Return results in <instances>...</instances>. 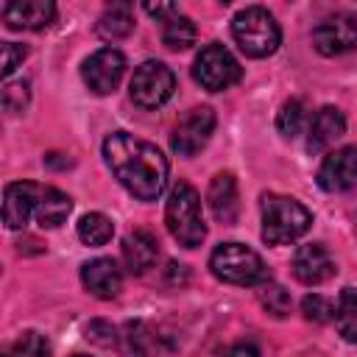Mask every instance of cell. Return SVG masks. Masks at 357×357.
<instances>
[{
	"label": "cell",
	"mask_w": 357,
	"mask_h": 357,
	"mask_svg": "<svg viewBox=\"0 0 357 357\" xmlns=\"http://www.w3.org/2000/svg\"><path fill=\"white\" fill-rule=\"evenodd\" d=\"M335 324L337 332L349 340L357 343V290L354 287H343L335 304Z\"/></svg>",
	"instance_id": "44dd1931"
},
{
	"label": "cell",
	"mask_w": 357,
	"mask_h": 357,
	"mask_svg": "<svg viewBox=\"0 0 357 357\" xmlns=\"http://www.w3.org/2000/svg\"><path fill=\"white\" fill-rule=\"evenodd\" d=\"M11 357H50V343L45 335L39 332H22L17 340H14V349H11Z\"/></svg>",
	"instance_id": "4316f807"
},
{
	"label": "cell",
	"mask_w": 357,
	"mask_h": 357,
	"mask_svg": "<svg viewBox=\"0 0 357 357\" xmlns=\"http://www.w3.org/2000/svg\"><path fill=\"white\" fill-rule=\"evenodd\" d=\"M304 123H307V106H304V100H298V98L284 100L282 109H279V114H276V131L282 137L293 139V137L301 134Z\"/></svg>",
	"instance_id": "cb8c5ba5"
},
{
	"label": "cell",
	"mask_w": 357,
	"mask_h": 357,
	"mask_svg": "<svg viewBox=\"0 0 357 357\" xmlns=\"http://www.w3.org/2000/svg\"><path fill=\"white\" fill-rule=\"evenodd\" d=\"M126 73V56L117 47H100L95 50L84 67H81V78L89 86V92L95 95H109L117 89V84L123 81Z\"/></svg>",
	"instance_id": "9c48e42d"
},
{
	"label": "cell",
	"mask_w": 357,
	"mask_h": 357,
	"mask_svg": "<svg viewBox=\"0 0 357 357\" xmlns=\"http://www.w3.org/2000/svg\"><path fill=\"white\" fill-rule=\"evenodd\" d=\"M151 343H148V329L139 321L126 324L123 329V354L126 357H148Z\"/></svg>",
	"instance_id": "484cf974"
},
{
	"label": "cell",
	"mask_w": 357,
	"mask_h": 357,
	"mask_svg": "<svg viewBox=\"0 0 357 357\" xmlns=\"http://www.w3.org/2000/svg\"><path fill=\"white\" fill-rule=\"evenodd\" d=\"M231 36L248 59H265L276 53L282 42L279 22L262 6H245L243 11H237L231 20Z\"/></svg>",
	"instance_id": "277c9868"
},
{
	"label": "cell",
	"mask_w": 357,
	"mask_h": 357,
	"mask_svg": "<svg viewBox=\"0 0 357 357\" xmlns=\"http://www.w3.org/2000/svg\"><path fill=\"white\" fill-rule=\"evenodd\" d=\"M293 276L301 282V284H324L335 276V259L332 254L321 245V243H307V245H298L296 254H293Z\"/></svg>",
	"instance_id": "7c38bea8"
},
{
	"label": "cell",
	"mask_w": 357,
	"mask_h": 357,
	"mask_svg": "<svg viewBox=\"0 0 357 357\" xmlns=\"http://www.w3.org/2000/svg\"><path fill=\"white\" fill-rule=\"evenodd\" d=\"M318 187L326 192H349L357 187V145H343L324 156Z\"/></svg>",
	"instance_id": "8fae6325"
},
{
	"label": "cell",
	"mask_w": 357,
	"mask_h": 357,
	"mask_svg": "<svg viewBox=\"0 0 357 357\" xmlns=\"http://www.w3.org/2000/svg\"><path fill=\"white\" fill-rule=\"evenodd\" d=\"M259 301L262 307L276 315V318H284L290 312V293L282 287V284H273V282H265L259 284Z\"/></svg>",
	"instance_id": "d4e9b609"
},
{
	"label": "cell",
	"mask_w": 357,
	"mask_h": 357,
	"mask_svg": "<svg viewBox=\"0 0 357 357\" xmlns=\"http://www.w3.org/2000/svg\"><path fill=\"white\" fill-rule=\"evenodd\" d=\"M310 223L312 215L301 201L279 192L262 195V240L268 245L296 243L301 234H307Z\"/></svg>",
	"instance_id": "7a4b0ae2"
},
{
	"label": "cell",
	"mask_w": 357,
	"mask_h": 357,
	"mask_svg": "<svg viewBox=\"0 0 357 357\" xmlns=\"http://www.w3.org/2000/svg\"><path fill=\"white\" fill-rule=\"evenodd\" d=\"M243 75L237 59L229 53V47L212 42L206 47H201V53L195 56L192 64V78L206 89V92H220L229 89L231 84H237Z\"/></svg>",
	"instance_id": "8992f818"
},
{
	"label": "cell",
	"mask_w": 357,
	"mask_h": 357,
	"mask_svg": "<svg viewBox=\"0 0 357 357\" xmlns=\"http://www.w3.org/2000/svg\"><path fill=\"white\" fill-rule=\"evenodd\" d=\"M218 357H259V349H257V343H251V340H237V343L226 346Z\"/></svg>",
	"instance_id": "1f68e13d"
},
{
	"label": "cell",
	"mask_w": 357,
	"mask_h": 357,
	"mask_svg": "<svg viewBox=\"0 0 357 357\" xmlns=\"http://www.w3.org/2000/svg\"><path fill=\"white\" fill-rule=\"evenodd\" d=\"M28 98H31L28 81H6V86H3V106H6V112H22L28 106Z\"/></svg>",
	"instance_id": "f1b7e54d"
},
{
	"label": "cell",
	"mask_w": 357,
	"mask_h": 357,
	"mask_svg": "<svg viewBox=\"0 0 357 357\" xmlns=\"http://www.w3.org/2000/svg\"><path fill=\"white\" fill-rule=\"evenodd\" d=\"M165 223L178 245L195 248L204 243L206 223H204V212H201V195L192 184H187V181L173 184L167 204H165Z\"/></svg>",
	"instance_id": "3957f363"
},
{
	"label": "cell",
	"mask_w": 357,
	"mask_h": 357,
	"mask_svg": "<svg viewBox=\"0 0 357 357\" xmlns=\"http://www.w3.org/2000/svg\"><path fill=\"white\" fill-rule=\"evenodd\" d=\"M75 357H86V354H75Z\"/></svg>",
	"instance_id": "836d02e7"
},
{
	"label": "cell",
	"mask_w": 357,
	"mask_h": 357,
	"mask_svg": "<svg viewBox=\"0 0 357 357\" xmlns=\"http://www.w3.org/2000/svg\"><path fill=\"white\" fill-rule=\"evenodd\" d=\"M209 271L220 282L240 284V287L265 284L271 279L262 257L257 251H251L248 245H243V243H220L209 257Z\"/></svg>",
	"instance_id": "5b68a950"
},
{
	"label": "cell",
	"mask_w": 357,
	"mask_h": 357,
	"mask_svg": "<svg viewBox=\"0 0 357 357\" xmlns=\"http://www.w3.org/2000/svg\"><path fill=\"white\" fill-rule=\"evenodd\" d=\"M81 282H84V287H86L95 298L109 301V298H114V296L120 293V287H123V271H120V265H117L114 259L98 257V259H92V262H86V265L81 268Z\"/></svg>",
	"instance_id": "2e32d148"
},
{
	"label": "cell",
	"mask_w": 357,
	"mask_h": 357,
	"mask_svg": "<svg viewBox=\"0 0 357 357\" xmlns=\"http://www.w3.org/2000/svg\"><path fill=\"white\" fill-rule=\"evenodd\" d=\"M103 159L114 178L139 201H156L167 187L170 165L165 153L148 139L114 131L103 139Z\"/></svg>",
	"instance_id": "6da1fadb"
},
{
	"label": "cell",
	"mask_w": 357,
	"mask_h": 357,
	"mask_svg": "<svg viewBox=\"0 0 357 357\" xmlns=\"http://www.w3.org/2000/svg\"><path fill=\"white\" fill-rule=\"evenodd\" d=\"M301 312L312 324H329V321H335V304L329 298L318 296V293H310V296L301 298Z\"/></svg>",
	"instance_id": "83f0119b"
},
{
	"label": "cell",
	"mask_w": 357,
	"mask_h": 357,
	"mask_svg": "<svg viewBox=\"0 0 357 357\" xmlns=\"http://www.w3.org/2000/svg\"><path fill=\"white\" fill-rule=\"evenodd\" d=\"M142 8H145L151 17L165 20V22H167V20H173V17L178 14V6H176V3H145Z\"/></svg>",
	"instance_id": "d6a6232c"
},
{
	"label": "cell",
	"mask_w": 357,
	"mask_h": 357,
	"mask_svg": "<svg viewBox=\"0 0 357 357\" xmlns=\"http://www.w3.org/2000/svg\"><path fill=\"white\" fill-rule=\"evenodd\" d=\"M312 45L321 56H343L357 47V17L335 11L312 28Z\"/></svg>",
	"instance_id": "ba28073f"
},
{
	"label": "cell",
	"mask_w": 357,
	"mask_h": 357,
	"mask_svg": "<svg viewBox=\"0 0 357 357\" xmlns=\"http://www.w3.org/2000/svg\"><path fill=\"white\" fill-rule=\"evenodd\" d=\"M215 131V112L209 106L190 109L170 134V148L178 156H195Z\"/></svg>",
	"instance_id": "30bf717a"
},
{
	"label": "cell",
	"mask_w": 357,
	"mask_h": 357,
	"mask_svg": "<svg viewBox=\"0 0 357 357\" xmlns=\"http://www.w3.org/2000/svg\"><path fill=\"white\" fill-rule=\"evenodd\" d=\"M70 209H73V201H70L67 192H61L59 187H39V198H36V212H33V218H36V223H39L42 229H56V226H61V223L67 220Z\"/></svg>",
	"instance_id": "d6986e66"
},
{
	"label": "cell",
	"mask_w": 357,
	"mask_h": 357,
	"mask_svg": "<svg viewBox=\"0 0 357 357\" xmlns=\"http://www.w3.org/2000/svg\"><path fill=\"white\" fill-rule=\"evenodd\" d=\"M343 134H346V117H343V112L335 109V106H321L312 114L310 126H307V151L310 153H324Z\"/></svg>",
	"instance_id": "5bb4252c"
},
{
	"label": "cell",
	"mask_w": 357,
	"mask_h": 357,
	"mask_svg": "<svg viewBox=\"0 0 357 357\" xmlns=\"http://www.w3.org/2000/svg\"><path fill=\"white\" fill-rule=\"evenodd\" d=\"M173 89H176V75L162 61H142L134 70L131 84H128L131 100L139 109H159L162 103L170 100Z\"/></svg>",
	"instance_id": "52a82bcc"
},
{
	"label": "cell",
	"mask_w": 357,
	"mask_h": 357,
	"mask_svg": "<svg viewBox=\"0 0 357 357\" xmlns=\"http://www.w3.org/2000/svg\"><path fill=\"white\" fill-rule=\"evenodd\" d=\"M3 20L14 31H42L56 20L50 0H11L3 6Z\"/></svg>",
	"instance_id": "4fadbf2b"
},
{
	"label": "cell",
	"mask_w": 357,
	"mask_h": 357,
	"mask_svg": "<svg viewBox=\"0 0 357 357\" xmlns=\"http://www.w3.org/2000/svg\"><path fill=\"white\" fill-rule=\"evenodd\" d=\"M156 257H159V243L151 231L145 229H137L131 231L126 240H123V262L131 273H145L156 265Z\"/></svg>",
	"instance_id": "ac0fdd59"
},
{
	"label": "cell",
	"mask_w": 357,
	"mask_h": 357,
	"mask_svg": "<svg viewBox=\"0 0 357 357\" xmlns=\"http://www.w3.org/2000/svg\"><path fill=\"white\" fill-rule=\"evenodd\" d=\"M195 36H198L195 22L184 14H176L173 20H167L162 25V42L170 50H187L190 45H195Z\"/></svg>",
	"instance_id": "603a6c76"
},
{
	"label": "cell",
	"mask_w": 357,
	"mask_h": 357,
	"mask_svg": "<svg viewBox=\"0 0 357 357\" xmlns=\"http://www.w3.org/2000/svg\"><path fill=\"white\" fill-rule=\"evenodd\" d=\"M206 201H209L212 215H215L220 223H234L237 215H240V192H237L234 176H231V173H218V176L209 181Z\"/></svg>",
	"instance_id": "e0dca14e"
},
{
	"label": "cell",
	"mask_w": 357,
	"mask_h": 357,
	"mask_svg": "<svg viewBox=\"0 0 357 357\" xmlns=\"http://www.w3.org/2000/svg\"><path fill=\"white\" fill-rule=\"evenodd\" d=\"M39 187L31 181H11L3 192V223L8 229H22L28 218L36 212Z\"/></svg>",
	"instance_id": "9a60e30c"
},
{
	"label": "cell",
	"mask_w": 357,
	"mask_h": 357,
	"mask_svg": "<svg viewBox=\"0 0 357 357\" xmlns=\"http://www.w3.org/2000/svg\"><path fill=\"white\" fill-rule=\"evenodd\" d=\"M86 340H92V343H98V346H112V343L117 340V335H114V326H112V324H106V321H92V324L86 326Z\"/></svg>",
	"instance_id": "4dcf8cb0"
},
{
	"label": "cell",
	"mask_w": 357,
	"mask_h": 357,
	"mask_svg": "<svg viewBox=\"0 0 357 357\" xmlns=\"http://www.w3.org/2000/svg\"><path fill=\"white\" fill-rule=\"evenodd\" d=\"M134 31V6L126 3V0H117L112 6L103 8L100 20H98V33L109 42L114 39H123Z\"/></svg>",
	"instance_id": "ffe728a7"
},
{
	"label": "cell",
	"mask_w": 357,
	"mask_h": 357,
	"mask_svg": "<svg viewBox=\"0 0 357 357\" xmlns=\"http://www.w3.org/2000/svg\"><path fill=\"white\" fill-rule=\"evenodd\" d=\"M112 234H114V226L103 212H86L78 220V240L84 245H92V248L106 245L112 240Z\"/></svg>",
	"instance_id": "7402d4cb"
},
{
	"label": "cell",
	"mask_w": 357,
	"mask_h": 357,
	"mask_svg": "<svg viewBox=\"0 0 357 357\" xmlns=\"http://www.w3.org/2000/svg\"><path fill=\"white\" fill-rule=\"evenodd\" d=\"M28 56V47L25 45H17V42H6L3 45V78H8L17 67H20V61Z\"/></svg>",
	"instance_id": "f546056e"
}]
</instances>
